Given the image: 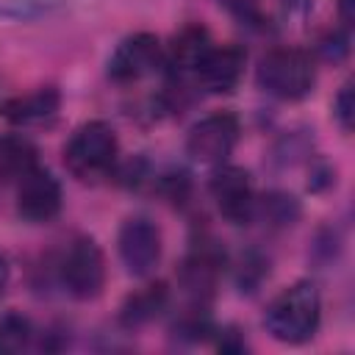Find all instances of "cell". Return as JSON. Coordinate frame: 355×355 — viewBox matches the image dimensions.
<instances>
[{"label": "cell", "mask_w": 355, "mask_h": 355, "mask_svg": "<svg viewBox=\"0 0 355 355\" xmlns=\"http://www.w3.org/2000/svg\"><path fill=\"white\" fill-rule=\"evenodd\" d=\"M244 50L236 44H225V47H211L208 55L200 61L194 80L211 92V94H230L244 75Z\"/></svg>", "instance_id": "obj_11"}, {"label": "cell", "mask_w": 355, "mask_h": 355, "mask_svg": "<svg viewBox=\"0 0 355 355\" xmlns=\"http://www.w3.org/2000/svg\"><path fill=\"white\" fill-rule=\"evenodd\" d=\"M258 83L277 100H302L316 86V61L300 47H275L258 61Z\"/></svg>", "instance_id": "obj_3"}, {"label": "cell", "mask_w": 355, "mask_h": 355, "mask_svg": "<svg viewBox=\"0 0 355 355\" xmlns=\"http://www.w3.org/2000/svg\"><path fill=\"white\" fill-rule=\"evenodd\" d=\"M8 280H11V266H8L6 255L0 252V297H3V294H6V288H8Z\"/></svg>", "instance_id": "obj_24"}, {"label": "cell", "mask_w": 355, "mask_h": 355, "mask_svg": "<svg viewBox=\"0 0 355 355\" xmlns=\"http://www.w3.org/2000/svg\"><path fill=\"white\" fill-rule=\"evenodd\" d=\"M169 302V288L166 283H147L141 288H136L133 294L125 297L122 308H119V324L133 330V327H141L147 322H153Z\"/></svg>", "instance_id": "obj_14"}, {"label": "cell", "mask_w": 355, "mask_h": 355, "mask_svg": "<svg viewBox=\"0 0 355 355\" xmlns=\"http://www.w3.org/2000/svg\"><path fill=\"white\" fill-rule=\"evenodd\" d=\"M352 116H355V103H352V80H347L336 97H333V119L338 122V128L344 133L352 130Z\"/></svg>", "instance_id": "obj_20"}, {"label": "cell", "mask_w": 355, "mask_h": 355, "mask_svg": "<svg viewBox=\"0 0 355 355\" xmlns=\"http://www.w3.org/2000/svg\"><path fill=\"white\" fill-rule=\"evenodd\" d=\"M347 50H349V33H347V28L344 31H333V33H327L319 42V53L327 61H341L347 55Z\"/></svg>", "instance_id": "obj_21"}, {"label": "cell", "mask_w": 355, "mask_h": 355, "mask_svg": "<svg viewBox=\"0 0 355 355\" xmlns=\"http://www.w3.org/2000/svg\"><path fill=\"white\" fill-rule=\"evenodd\" d=\"M222 263H225V252L211 244V241H200L194 244V250L186 255L183 266H180V286L183 291L194 300V302H205L222 275Z\"/></svg>", "instance_id": "obj_10"}, {"label": "cell", "mask_w": 355, "mask_h": 355, "mask_svg": "<svg viewBox=\"0 0 355 355\" xmlns=\"http://www.w3.org/2000/svg\"><path fill=\"white\" fill-rule=\"evenodd\" d=\"M61 6L64 0H0V19L31 22L55 14Z\"/></svg>", "instance_id": "obj_17"}, {"label": "cell", "mask_w": 355, "mask_h": 355, "mask_svg": "<svg viewBox=\"0 0 355 355\" xmlns=\"http://www.w3.org/2000/svg\"><path fill=\"white\" fill-rule=\"evenodd\" d=\"M33 341V324L22 313H3L0 316V355H17L28 349Z\"/></svg>", "instance_id": "obj_16"}, {"label": "cell", "mask_w": 355, "mask_h": 355, "mask_svg": "<svg viewBox=\"0 0 355 355\" xmlns=\"http://www.w3.org/2000/svg\"><path fill=\"white\" fill-rule=\"evenodd\" d=\"M219 3L241 22H258L261 19V0H219Z\"/></svg>", "instance_id": "obj_22"}, {"label": "cell", "mask_w": 355, "mask_h": 355, "mask_svg": "<svg viewBox=\"0 0 355 355\" xmlns=\"http://www.w3.org/2000/svg\"><path fill=\"white\" fill-rule=\"evenodd\" d=\"M161 64H164V47L158 36L147 31L130 33L114 47L108 58V78L114 83H133L150 75L153 69H158Z\"/></svg>", "instance_id": "obj_7"}, {"label": "cell", "mask_w": 355, "mask_h": 355, "mask_svg": "<svg viewBox=\"0 0 355 355\" xmlns=\"http://www.w3.org/2000/svg\"><path fill=\"white\" fill-rule=\"evenodd\" d=\"M64 205L61 183L42 166H33L17 180V214L31 225H42L58 216Z\"/></svg>", "instance_id": "obj_8"}, {"label": "cell", "mask_w": 355, "mask_h": 355, "mask_svg": "<svg viewBox=\"0 0 355 355\" xmlns=\"http://www.w3.org/2000/svg\"><path fill=\"white\" fill-rule=\"evenodd\" d=\"M255 214H263L269 225L286 227V225H294V219L300 216V205H297V200H294L291 194H280V191H275V194L263 197L261 205H258V200H255V211H252V216H255Z\"/></svg>", "instance_id": "obj_18"}, {"label": "cell", "mask_w": 355, "mask_h": 355, "mask_svg": "<svg viewBox=\"0 0 355 355\" xmlns=\"http://www.w3.org/2000/svg\"><path fill=\"white\" fill-rule=\"evenodd\" d=\"M58 105H61L58 89L55 86H42V89H33L28 94L8 97L0 105V114L14 125H36V122L50 119L58 111Z\"/></svg>", "instance_id": "obj_13"}, {"label": "cell", "mask_w": 355, "mask_h": 355, "mask_svg": "<svg viewBox=\"0 0 355 355\" xmlns=\"http://www.w3.org/2000/svg\"><path fill=\"white\" fill-rule=\"evenodd\" d=\"M214 47L211 33L202 25H186L169 44V50L164 53V64L172 69V75L178 78H194L200 61L208 55V50Z\"/></svg>", "instance_id": "obj_12"}, {"label": "cell", "mask_w": 355, "mask_h": 355, "mask_svg": "<svg viewBox=\"0 0 355 355\" xmlns=\"http://www.w3.org/2000/svg\"><path fill=\"white\" fill-rule=\"evenodd\" d=\"M263 275H269V263L258 255V252H247L239 263V286L241 291H255V286L263 280Z\"/></svg>", "instance_id": "obj_19"}, {"label": "cell", "mask_w": 355, "mask_h": 355, "mask_svg": "<svg viewBox=\"0 0 355 355\" xmlns=\"http://www.w3.org/2000/svg\"><path fill=\"white\" fill-rule=\"evenodd\" d=\"M286 3H291V6H300V3H305V0H286Z\"/></svg>", "instance_id": "obj_25"}, {"label": "cell", "mask_w": 355, "mask_h": 355, "mask_svg": "<svg viewBox=\"0 0 355 355\" xmlns=\"http://www.w3.org/2000/svg\"><path fill=\"white\" fill-rule=\"evenodd\" d=\"M105 255L100 244L89 236L75 239L58 263V280L69 297L86 302L103 294L105 288Z\"/></svg>", "instance_id": "obj_4"}, {"label": "cell", "mask_w": 355, "mask_h": 355, "mask_svg": "<svg viewBox=\"0 0 355 355\" xmlns=\"http://www.w3.org/2000/svg\"><path fill=\"white\" fill-rule=\"evenodd\" d=\"M322 324V297L311 280H297L283 288L263 313L266 333L280 344H305Z\"/></svg>", "instance_id": "obj_1"}, {"label": "cell", "mask_w": 355, "mask_h": 355, "mask_svg": "<svg viewBox=\"0 0 355 355\" xmlns=\"http://www.w3.org/2000/svg\"><path fill=\"white\" fill-rule=\"evenodd\" d=\"M36 164V147L25 136H0V183H17Z\"/></svg>", "instance_id": "obj_15"}, {"label": "cell", "mask_w": 355, "mask_h": 355, "mask_svg": "<svg viewBox=\"0 0 355 355\" xmlns=\"http://www.w3.org/2000/svg\"><path fill=\"white\" fill-rule=\"evenodd\" d=\"M239 133H241V125H239L236 114H230V111L208 114L191 125V130L186 136V153L200 164L219 166L233 153Z\"/></svg>", "instance_id": "obj_6"}, {"label": "cell", "mask_w": 355, "mask_h": 355, "mask_svg": "<svg viewBox=\"0 0 355 355\" xmlns=\"http://www.w3.org/2000/svg\"><path fill=\"white\" fill-rule=\"evenodd\" d=\"M211 197L219 208V214L233 222V225H244L252 219L255 211V191L250 183V175L241 166L233 164H219L214 178H211Z\"/></svg>", "instance_id": "obj_9"}, {"label": "cell", "mask_w": 355, "mask_h": 355, "mask_svg": "<svg viewBox=\"0 0 355 355\" xmlns=\"http://www.w3.org/2000/svg\"><path fill=\"white\" fill-rule=\"evenodd\" d=\"M116 155H119L116 133L103 119L83 122L64 144V166L72 178L83 183H94L105 178L114 169Z\"/></svg>", "instance_id": "obj_2"}, {"label": "cell", "mask_w": 355, "mask_h": 355, "mask_svg": "<svg viewBox=\"0 0 355 355\" xmlns=\"http://www.w3.org/2000/svg\"><path fill=\"white\" fill-rule=\"evenodd\" d=\"M338 19L341 25L349 31L352 28V19H355V0H338Z\"/></svg>", "instance_id": "obj_23"}, {"label": "cell", "mask_w": 355, "mask_h": 355, "mask_svg": "<svg viewBox=\"0 0 355 355\" xmlns=\"http://www.w3.org/2000/svg\"><path fill=\"white\" fill-rule=\"evenodd\" d=\"M116 252L128 275L133 277L153 275L164 252L158 225L150 216H128L116 233Z\"/></svg>", "instance_id": "obj_5"}]
</instances>
